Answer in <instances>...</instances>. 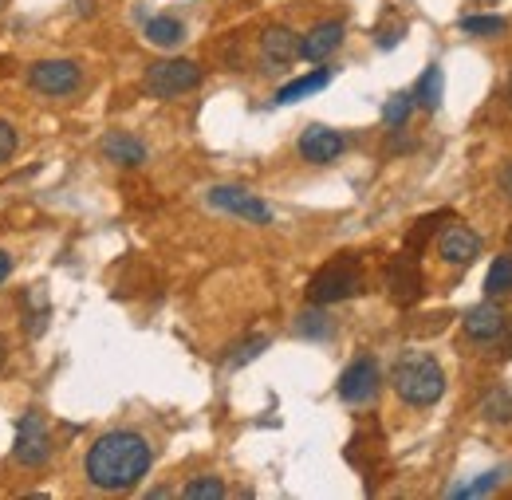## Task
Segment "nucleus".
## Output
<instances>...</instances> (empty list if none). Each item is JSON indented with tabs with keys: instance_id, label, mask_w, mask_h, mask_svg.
I'll list each match as a JSON object with an SVG mask.
<instances>
[{
	"instance_id": "nucleus-1",
	"label": "nucleus",
	"mask_w": 512,
	"mask_h": 500,
	"mask_svg": "<svg viewBox=\"0 0 512 500\" xmlns=\"http://www.w3.org/2000/svg\"><path fill=\"white\" fill-rule=\"evenodd\" d=\"M150 441L142 434H130V430H115V434H103V438L91 445L87 453V477L95 489H107V493H127L134 489L146 473H150Z\"/></svg>"
},
{
	"instance_id": "nucleus-2",
	"label": "nucleus",
	"mask_w": 512,
	"mask_h": 500,
	"mask_svg": "<svg viewBox=\"0 0 512 500\" xmlns=\"http://www.w3.org/2000/svg\"><path fill=\"white\" fill-rule=\"evenodd\" d=\"M394 390L410 406H434L446 394V371L430 355H402L394 367Z\"/></svg>"
},
{
	"instance_id": "nucleus-3",
	"label": "nucleus",
	"mask_w": 512,
	"mask_h": 500,
	"mask_svg": "<svg viewBox=\"0 0 512 500\" xmlns=\"http://www.w3.org/2000/svg\"><path fill=\"white\" fill-rule=\"evenodd\" d=\"M363 292V264L359 256H335L331 264H323L320 272L312 276L308 284V300L323 308V304H339V300H351Z\"/></svg>"
},
{
	"instance_id": "nucleus-4",
	"label": "nucleus",
	"mask_w": 512,
	"mask_h": 500,
	"mask_svg": "<svg viewBox=\"0 0 512 500\" xmlns=\"http://www.w3.org/2000/svg\"><path fill=\"white\" fill-rule=\"evenodd\" d=\"M201 83V67L193 60H162V63H150L146 71V91L154 99H178L186 95Z\"/></svg>"
},
{
	"instance_id": "nucleus-5",
	"label": "nucleus",
	"mask_w": 512,
	"mask_h": 500,
	"mask_svg": "<svg viewBox=\"0 0 512 500\" xmlns=\"http://www.w3.org/2000/svg\"><path fill=\"white\" fill-rule=\"evenodd\" d=\"M12 453H16V461H20L24 469H40V465L52 457L48 422H44L36 410H28V414L16 422V445H12Z\"/></svg>"
},
{
	"instance_id": "nucleus-6",
	"label": "nucleus",
	"mask_w": 512,
	"mask_h": 500,
	"mask_svg": "<svg viewBox=\"0 0 512 500\" xmlns=\"http://www.w3.org/2000/svg\"><path fill=\"white\" fill-rule=\"evenodd\" d=\"M28 83H32V91H40V95L64 99V95H71V91H79L83 71H79V63L75 60H40V63H32Z\"/></svg>"
},
{
	"instance_id": "nucleus-7",
	"label": "nucleus",
	"mask_w": 512,
	"mask_h": 500,
	"mask_svg": "<svg viewBox=\"0 0 512 500\" xmlns=\"http://www.w3.org/2000/svg\"><path fill=\"white\" fill-rule=\"evenodd\" d=\"M386 288H390V300H394L398 308H410V304L422 300L426 280H422V268H418V256H414V252H402V256L390 260V268H386Z\"/></svg>"
},
{
	"instance_id": "nucleus-8",
	"label": "nucleus",
	"mask_w": 512,
	"mask_h": 500,
	"mask_svg": "<svg viewBox=\"0 0 512 500\" xmlns=\"http://www.w3.org/2000/svg\"><path fill=\"white\" fill-rule=\"evenodd\" d=\"M209 205L213 209H225L233 217H245L253 225H272V205H264L260 197H253L249 189H237V186H213L209 193Z\"/></svg>"
},
{
	"instance_id": "nucleus-9",
	"label": "nucleus",
	"mask_w": 512,
	"mask_h": 500,
	"mask_svg": "<svg viewBox=\"0 0 512 500\" xmlns=\"http://www.w3.org/2000/svg\"><path fill=\"white\" fill-rule=\"evenodd\" d=\"M379 394V363L375 359H355L339 378V398L351 406H363Z\"/></svg>"
},
{
	"instance_id": "nucleus-10",
	"label": "nucleus",
	"mask_w": 512,
	"mask_h": 500,
	"mask_svg": "<svg viewBox=\"0 0 512 500\" xmlns=\"http://www.w3.org/2000/svg\"><path fill=\"white\" fill-rule=\"evenodd\" d=\"M438 252H442L446 264L465 268V264H473V260L481 256V237H477L469 225H449L446 233L438 237Z\"/></svg>"
},
{
	"instance_id": "nucleus-11",
	"label": "nucleus",
	"mask_w": 512,
	"mask_h": 500,
	"mask_svg": "<svg viewBox=\"0 0 512 500\" xmlns=\"http://www.w3.org/2000/svg\"><path fill=\"white\" fill-rule=\"evenodd\" d=\"M300 154L308 162H316V166H327V162H335L343 154V134L331 130V126H308L300 134Z\"/></svg>"
},
{
	"instance_id": "nucleus-12",
	"label": "nucleus",
	"mask_w": 512,
	"mask_h": 500,
	"mask_svg": "<svg viewBox=\"0 0 512 500\" xmlns=\"http://www.w3.org/2000/svg\"><path fill=\"white\" fill-rule=\"evenodd\" d=\"M260 52H264V63L284 67V63L300 60V36L292 28H284V24H272L260 36Z\"/></svg>"
},
{
	"instance_id": "nucleus-13",
	"label": "nucleus",
	"mask_w": 512,
	"mask_h": 500,
	"mask_svg": "<svg viewBox=\"0 0 512 500\" xmlns=\"http://www.w3.org/2000/svg\"><path fill=\"white\" fill-rule=\"evenodd\" d=\"M339 44H343V24H339V20H323V24H316V28L300 40V60L320 63V60H327Z\"/></svg>"
},
{
	"instance_id": "nucleus-14",
	"label": "nucleus",
	"mask_w": 512,
	"mask_h": 500,
	"mask_svg": "<svg viewBox=\"0 0 512 500\" xmlns=\"http://www.w3.org/2000/svg\"><path fill=\"white\" fill-rule=\"evenodd\" d=\"M461 323H465L469 339H477V343H493V339H501V331H505V315H501V308H497L493 300L469 308Z\"/></svg>"
},
{
	"instance_id": "nucleus-15",
	"label": "nucleus",
	"mask_w": 512,
	"mask_h": 500,
	"mask_svg": "<svg viewBox=\"0 0 512 500\" xmlns=\"http://www.w3.org/2000/svg\"><path fill=\"white\" fill-rule=\"evenodd\" d=\"M103 154H107L115 166H142V162H146V146H142L138 138L123 134V130H115V134L103 138Z\"/></svg>"
},
{
	"instance_id": "nucleus-16",
	"label": "nucleus",
	"mask_w": 512,
	"mask_h": 500,
	"mask_svg": "<svg viewBox=\"0 0 512 500\" xmlns=\"http://www.w3.org/2000/svg\"><path fill=\"white\" fill-rule=\"evenodd\" d=\"M331 83V71H312V75H304V79H292L288 87H280L276 91V103L280 107H288V103H300V99H308V95H316Z\"/></svg>"
},
{
	"instance_id": "nucleus-17",
	"label": "nucleus",
	"mask_w": 512,
	"mask_h": 500,
	"mask_svg": "<svg viewBox=\"0 0 512 500\" xmlns=\"http://www.w3.org/2000/svg\"><path fill=\"white\" fill-rule=\"evenodd\" d=\"M146 40H150L154 48H178V44L186 40V28H182V20H174V16H154V20L146 24Z\"/></svg>"
},
{
	"instance_id": "nucleus-18",
	"label": "nucleus",
	"mask_w": 512,
	"mask_h": 500,
	"mask_svg": "<svg viewBox=\"0 0 512 500\" xmlns=\"http://www.w3.org/2000/svg\"><path fill=\"white\" fill-rule=\"evenodd\" d=\"M414 103L426 107V111H438V103H442V67H438V63L426 67V75L418 79V87H414Z\"/></svg>"
},
{
	"instance_id": "nucleus-19",
	"label": "nucleus",
	"mask_w": 512,
	"mask_h": 500,
	"mask_svg": "<svg viewBox=\"0 0 512 500\" xmlns=\"http://www.w3.org/2000/svg\"><path fill=\"white\" fill-rule=\"evenodd\" d=\"M512 292V256H497L489 264V276H485V296L497 300V296H509Z\"/></svg>"
},
{
	"instance_id": "nucleus-20",
	"label": "nucleus",
	"mask_w": 512,
	"mask_h": 500,
	"mask_svg": "<svg viewBox=\"0 0 512 500\" xmlns=\"http://www.w3.org/2000/svg\"><path fill=\"white\" fill-rule=\"evenodd\" d=\"M414 107H418V103H414V91H398V95H390L383 107V123L394 126V130L406 126V119L414 115Z\"/></svg>"
},
{
	"instance_id": "nucleus-21",
	"label": "nucleus",
	"mask_w": 512,
	"mask_h": 500,
	"mask_svg": "<svg viewBox=\"0 0 512 500\" xmlns=\"http://www.w3.org/2000/svg\"><path fill=\"white\" fill-rule=\"evenodd\" d=\"M461 28L469 36H505L509 20L505 16H461Z\"/></svg>"
},
{
	"instance_id": "nucleus-22",
	"label": "nucleus",
	"mask_w": 512,
	"mask_h": 500,
	"mask_svg": "<svg viewBox=\"0 0 512 500\" xmlns=\"http://www.w3.org/2000/svg\"><path fill=\"white\" fill-rule=\"evenodd\" d=\"M186 497L190 500H221L225 497V485L217 481V477H197L186 485Z\"/></svg>"
},
{
	"instance_id": "nucleus-23",
	"label": "nucleus",
	"mask_w": 512,
	"mask_h": 500,
	"mask_svg": "<svg viewBox=\"0 0 512 500\" xmlns=\"http://www.w3.org/2000/svg\"><path fill=\"white\" fill-rule=\"evenodd\" d=\"M485 418H489V422H512V394L509 390L489 394V402H485Z\"/></svg>"
},
{
	"instance_id": "nucleus-24",
	"label": "nucleus",
	"mask_w": 512,
	"mask_h": 500,
	"mask_svg": "<svg viewBox=\"0 0 512 500\" xmlns=\"http://www.w3.org/2000/svg\"><path fill=\"white\" fill-rule=\"evenodd\" d=\"M296 327H300V335H308V339H327V335H331V319L323 312H304Z\"/></svg>"
},
{
	"instance_id": "nucleus-25",
	"label": "nucleus",
	"mask_w": 512,
	"mask_h": 500,
	"mask_svg": "<svg viewBox=\"0 0 512 500\" xmlns=\"http://www.w3.org/2000/svg\"><path fill=\"white\" fill-rule=\"evenodd\" d=\"M501 485V473H485V477H477L473 485H465V489H453L449 497H485L489 489H497Z\"/></svg>"
},
{
	"instance_id": "nucleus-26",
	"label": "nucleus",
	"mask_w": 512,
	"mask_h": 500,
	"mask_svg": "<svg viewBox=\"0 0 512 500\" xmlns=\"http://www.w3.org/2000/svg\"><path fill=\"white\" fill-rule=\"evenodd\" d=\"M264 347H268V339H264V335H256V339H249L245 347H237V355H233L229 363H233V367H245V363H253Z\"/></svg>"
},
{
	"instance_id": "nucleus-27",
	"label": "nucleus",
	"mask_w": 512,
	"mask_h": 500,
	"mask_svg": "<svg viewBox=\"0 0 512 500\" xmlns=\"http://www.w3.org/2000/svg\"><path fill=\"white\" fill-rule=\"evenodd\" d=\"M16 142H20V138H16V126L0 119V162H8V158L16 154Z\"/></svg>"
},
{
	"instance_id": "nucleus-28",
	"label": "nucleus",
	"mask_w": 512,
	"mask_h": 500,
	"mask_svg": "<svg viewBox=\"0 0 512 500\" xmlns=\"http://www.w3.org/2000/svg\"><path fill=\"white\" fill-rule=\"evenodd\" d=\"M438 221H442V217H426V221H418V229H414V233H410V241H406V245H410V252L422 249V241L434 233V225H438Z\"/></svg>"
},
{
	"instance_id": "nucleus-29",
	"label": "nucleus",
	"mask_w": 512,
	"mask_h": 500,
	"mask_svg": "<svg viewBox=\"0 0 512 500\" xmlns=\"http://www.w3.org/2000/svg\"><path fill=\"white\" fill-rule=\"evenodd\" d=\"M402 32H406L402 24H394V28H383V32H379V48H394V44L402 40Z\"/></svg>"
},
{
	"instance_id": "nucleus-30",
	"label": "nucleus",
	"mask_w": 512,
	"mask_h": 500,
	"mask_svg": "<svg viewBox=\"0 0 512 500\" xmlns=\"http://www.w3.org/2000/svg\"><path fill=\"white\" fill-rule=\"evenodd\" d=\"M8 272H12V256H8V252L0 249V284L8 280Z\"/></svg>"
},
{
	"instance_id": "nucleus-31",
	"label": "nucleus",
	"mask_w": 512,
	"mask_h": 500,
	"mask_svg": "<svg viewBox=\"0 0 512 500\" xmlns=\"http://www.w3.org/2000/svg\"><path fill=\"white\" fill-rule=\"evenodd\" d=\"M501 189L509 193V201H512V162L505 166V170H501Z\"/></svg>"
},
{
	"instance_id": "nucleus-32",
	"label": "nucleus",
	"mask_w": 512,
	"mask_h": 500,
	"mask_svg": "<svg viewBox=\"0 0 512 500\" xmlns=\"http://www.w3.org/2000/svg\"><path fill=\"white\" fill-rule=\"evenodd\" d=\"M505 339H509V355H512V319H505V331H501Z\"/></svg>"
},
{
	"instance_id": "nucleus-33",
	"label": "nucleus",
	"mask_w": 512,
	"mask_h": 500,
	"mask_svg": "<svg viewBox=\"0 0 512 500\" xmlns=\"http://www.w3.org/2000/svg\"><path fill=\"white\" fill-rule=\"evenodd\" d=\"M0 363H4V339H0Z\"/></svg>"
},
{
	"instance_id": "nucleus-34",
	"label": "nucleus",
	"mask_w": 512,
	"mask_h": 500,
	"mask_svg": "<svg viewBox=\"0 0 512 500\" xmlns=\"http://www.w3.org/2000/svg\"><path fill=\"white\" fill-rule=\"evenodd\" d=\"M509 99H512V83H509Z\"/></svg>"
}]
</instances>
